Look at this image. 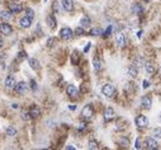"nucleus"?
<instances>
[{
  "label": "nucleus",
  "instance_id": "obj_29",
  "mask_svg": "<svg viewBox=\"0 0 161 150\" xmlns=\"http://www.w3.org/2000/svg\"><path fill=\"white\" fill-rule=\"evenodd\" d=\"M153 139H161V127H156L153 130Z\"/></svg>",
  "mask_w": 161,
  "mask_h": 150
},
{
  "label": "nucleus",
  "instance_id": "obj_22",
  "mask_svg": "<svg viewBox=\"0 0 161 150\" xmlns=\"http://www.w3.org/2000/svg\"><path fill=\"white\" fill-rule=\"evenodd\" d=\"M87 149H89V150H99V145H98L96 140L90 139L89 142H87Z\"/></svg>",
  "mask_w": 161,
  "mask_h": 150
},
{
  "label": "nucleus",
  "instance_id": "obj_50",
  "mask_svg": "<svg viewBox=\"0 0 161 150\" xmlns=\"http://www.w3.org/2000/svg\"><path fill=\"white\" fill-rule=\"evenodd\" d=\"M44 1H47V0H44Z\"/></svg>",
  "mask_w": 161,
  "mask_h": 150
},
{
  "label": "nucleus",
  "instance_id": "obj_25",
  "mask_svg": "<svg viewBox=\"0 0 161 150\" xmlns=\"http://www.w3.org/2000/svg\"><path fill=\"white\" fill-rule=\"evenodd\" d=\"M101 66H103V65H101V61L98 57H94L93 59V68H94V70L99 71L100 69H101Z\"/></svg>",
  "mask_w": 161,
  "mask_h": 150
},
{
  "label": "nucleus",
  "instance_id": "obj_5",
  "mask_svg": "<svg viewBox=\"0 0 161 150\" xmlns=\"http://www.w3.org/2000/svg\"><path fill=\"white\" fill-rule=\"evenodd\" d=\"M136 125H137L138 128H145L147 127L149 125V118L146 116H143V114H139V116L136 117Z\"/></svg>",
  "mask_w": 161,
  "mask_h": 150
},
{
  "label": "nucleus",
  "instance_id": "obj_10",
  "mask_svg": "<svg viewBox=\"0 0 161 150\" xmlns=\"http://www.w3.org/2000/svg\"><path fill=\"white\" fill-rule=\"evenodd\" d=\"M66 93H67V96L70 97V98H78L79 89L76 88L75 85L70 84V85H67V88H66Z\"/></svg>",
  "mask_w": 161,
  "mask_h": 150
},
{
  "label": "nucleus",
  "instance_id": "obj_41",
  "mask_svg": "<svg viewBox=\"0 0 161 150\" xmlns=\"http://www.w3.org/2000/svg\"><path fill=\"white\" fill-rule=\"evenodd\" d=\"M90 47H92V43H87L86 46H85V48H84V52H87L90 50Z\"/></svg>",
  "mask_w": 161,
  "mask_h": 150
},
{
  "label": "nucleus",
  "instance_id": "obj_43",
  "mask_svg": "<svg viewBox=\"0 0 161 150\" xmlns=\"http://www.w3.org/2000/svg\"><path fill=\"white\" fill-rule=\"evenodd\" d=\"M65 150H76V149H75L72 145H67V146L65 148Z\"/></svg>",
  "mask_w": 161,
  "mask_h": 150
},
{
  "label": "nucleus",
  "instance_id": "obj_15",
  "mask_svg": "<svg viewBox=\"0 0 161 150\" xmlns=\"http://www.w3.org/2000/svg\"><path fill=\"white\" fill-rule=\"evenodd\" d=\"M46 22H47V26L50 27L51 29H55V28H56V26H57V22H56V18H55V15H53V14L47 15Z\"/></svg>",
  "mask_w": 161,
  "mask_h": 150
},
{
  "label": "nucleus",
  "instance_id": "obj_16",
  "mask_svg": "<svg viewBox=\"0 0 161 150\" xmlns=\"http://www.w3.org/2000/svg\"><path fill=\"white\" fill-rule=\"evenodd\" d=\"M12 18H13V13H10L9 10H3L0 13V19L3 22H9V20H12Z\"/></svg>",
  "mask_w": 161,
  "mask_h": 150
},
{
  "label": "nucleus",
  "instance_id": "obj_46",
  "mask_svg": "<svg viewBox=\"0 0 161 150\" xmlns=\"http://www.w3.org/2000/svg\"><path fill=\"white\" fill-rule=\"evenodd\" d=\"M159 120H160V122H161V113L159 114Z\"/></svg>",
  "mask_w": 161,
  "mask_h": 150
},
{
  "label": "nucleus",
  "instance_id": "obj_47",
  "mask_svg": "<svg viewBox=\"0 0 161 150\" xmlns=\"http://www.w3.org/2000/svg\"><path fill=\"white\" fill-rule=\"evenodd\" d=\"M145 1H147V3H150V1H151V0H145Z\"/></svg>",
  "mask_w": 161,
  "mask_h": 150
},
{
  "label": "nucleus",
  "instance_id": "obj_36",
  "mask_svg": "<svg viewBox=\"0 0 161 150\" xmlns=\"http://www.w3.org/2000/svg\"><path fill=\"white\" fill-rule=\"evenodd\" d=\"M52 9H53L55 13H58V12H60V6H58V3H57V1L53 3V6H52Z\"/></svg>",
  "mask_w": 161,
  "mask_h": 150
},
{
  "label": "nucleus",
  "instance_id": "obj_33",
  "mask_svg": "<svg viewBox=\"0 0 161 150\" xmlns=\"http://www.w3.org/2000/svg\"><path fill=\"white\" fill-rule=\"evenodd\" d=\"M112 31H113V27H112V26H109V27H108V28L105 29V32H103V33H101V34H103V36H104V37H108V36H110Z\"/></svg>",
  "mask_w": 161,
  "mask_h": 150
},
{
  "label": "nucleus",
  "instance_id": "obj_30",
  "mask_svg": "<svg viewBox=\"0 0 161 150\" xmlns=\"http://www.w3.org/2000/svg\"><path fill=\"white\" fill-rule=\"evenodd\" d=\"M71 61H72V64H74V65H78V62H79L78 52H74V54H72V56H71Z\"/></svg>",
  "mask_w": 161,
  "mask_h": 150
},
{
  "label": "nucleus",
  "instance_id": "obj_45",
  "mask_svg": "<svg viewBox=\"0 0 161 150\" xmlns=\"http://www.w3.org/2000/svg\"><path fill=\"white\" fill-rule=\"evenodd\" d=\"M137 36H138V38H141V36H142V31H139V32H138V34H137Z\"/></svg>",
  "mask_w": 161,
  "mask_h": 150
},
{
  "label": "nucleus",
  "instance_id": "obj_26",
  "mask_svg": "<svg viewBox=\"0 0 161 150\" xmlns=\"http://www.w3.org/2000/svg\"><path fill=\"white\" fill-rule=\"evenodd\" d=\"M145 69H146V71H147V74H153V73H155V65L152 64V62H146L145 64Z\"/></svg>",
  "mask_w": 161,
  "mask_h": 150
},
{
  "label": "nucleus",
  "instance_id": "obj_51",
  "mask_svg": "<svg viewBox=\"0 0 161 150\" xmlns=\"http://www.w3.org/2000/svg\"><path fill=\"white\" fill-rule=\"evenodd\" d=\"M14 1H17V0H14Z\"/></svg>",
  "mask_w": 161,
  "mask_h": 150
},
{
  "label": "nucleus",
  "instance_id": "obj_14",
  "mask_svg": "<svg viewBox=\"0 0 161 150\" xmlns=\"http://www.w3.org/2000/svg\"><path fill=\"white\" fill-rule=\"evenodd\" d=\"M146 146H147L150 150L159 149V144H157V141L153 137H147V139H146Z\"/></svg>",
  "mask_w": 161,
  "mask_h": 150
},
{
  "label": "nucleus",
  "instance_id": "obj_9",
  "mask_svg": "<svg viewBox=\"0 0 161 150\" xmlns=\"http://www.w3.org/2000/svg\"><path fill=\"white\" fill-rule=\"evenodd\" d=\"M27 89H28V84L26 82H19L14 87V90L17 92V94H24L27 92Z\"/></svg>",
  "mask_w": 161,
  "mask_h": 150
},
{
  "label": "nucleus",
  "instance_id": "obj_20",
  "mask_svg": "<svg viewBox=\"0 0 161 150\" xmlns=\"http://www.w3.org/2000/svg\"><path fill=\"white\" fill-rule=\"evenodd\" d=\"M131 10H132V13H136V14H142V13H143V6L141 4H137V3H136V4L132 5Z\"/></svg>",
  "mask_w": 161,
  "mask_h": 150
},
{
  "label": "nucleus",
  "instance_id": "obj_49",
  "mask_svg": "<svg viewBox=\"0 0 161 150\" xmlns=\"http://www.w3.org/2000/svg\"><path fill=\"white\" fill-rule=\"evenodd\" d=\"M160 76H161V73H160Z\"/></svg>",
  "mask_w": 161,
  "mask_h": 150
},
{
  "label": "nucleus",
  "instance_id": "obj_39",
  "mask_svg": "<svg viewBox=\"0 0 161 150\" xmlns=\"http://www.w3.org/2000/svg\"><path fill=\"white\" fill-rule=\"evenodd\" d=\"M142 87L145 89H147L149 87H150V83H149V80H143V83H142Z\"/></svg>",
  "mask_w": 161,
  "mask_h": 150
},
{
  "label": "nucleus",
  "instance_id": "obj_7",
  "mask_svg": "<svg viewBox=\"0 0 161 150\" xmlns=\"http://www.w3.org/2000/svg\"><path fill=\"white\" fill-rule=\"evenodd\" d=\"M0 33L4 34V36H10L13 33V27L10 26L8 22H4L0 24Z\"/></svg>",
  "mask_w": 161,
  "mask_h": 150
},
{
  "label": "nucleus",
  "instance_id": "obj_12",
  "mask_svg": "<svg viewBox=\"0 0 161 150\" xmlns=\"http://www.w3.org/2000/svg\"><path fill=\"white\" fill-rule=\"evenodd\" d=\"M15 84H17V80H15V78H14L13 75H10V76H8V78L5 79V83H4L5 89H8V90H13V89H14V87H15Z\"/></svg>",
  "mask_w": 161,
  "mask_h": 150
},
{
  "label": "nucleus",
  "instance_id": "obj_3",
  "mask_svg": "<svg viewBox=\"0 0 161 150\" xmlns=\"http://www.w3.org/2000/svg\"><path fill=\"white\" fill-rule=\"evenodd\" d=\"M60 37L65 41L71 40V38L74 37V31L71 28H69V27H64V28H61V31H60Z\"/></svg>",
  "mask_w": 161,
  "mask_h": 150
},
{
  "label": "nucleus",
  "instance_id": "obj_35",
  "mask_svg": "<svg viewBox=\"0 0 161 150\" xmlns=\"http://www.w3.org/2000/svg\"><path fill=\"white\" fill-rule=\"evenodd\" d=\"M83 33H84V28H83V27H78V28L75 29V33L74 34H76V36H81Z\"/></svg>",
  "mask_w": 161,
  "mask_h": 150
},
{
  "label": "nucleus",
  "instance_id": "obj_13",
  "mask_svg": "<svg viewBox=\"0 0 161 150\" xmlns=\"http://www.w3.org/2000/svg\"><path fill=\"white\" fill-rule=\"evenodd\" d=\"M61 5L66 12H72L74 10V1L72 0H61Z\"/></svg>",
  "mask_w": 161,
  "mask_h": 150
},
{
  "label": "nucleus",
  "instance_id": "obj_24",
  "mask_svg": "<svg viewBox=\"0 0 161 150\" xmlns=\"http://www.w3.org/2000/svg\"><path fill=\"white\" fill-rule=\"evenodd\" d=\"M118 144H119L122 148H128L131 142H129V139L128 137H124V136H122L119 140H118Z\"/></svg>",
  "mask_w": 161,
  "mask_h": 150
},
{
  "label": "nucleus",
  "instance_id": "obj_27",
  "mask_svg": "<svg viewBox=\"0 0 161 150\" xmlns=\"http://www.w3.org/2000/svg\"><path fill=\"white\" fill-rule=\"evenodd\" d=\"M17 132H18V131H17V128L14 127V126H9L8 128H6V135H8V136H12V137L17 135Z\"/></svg>",
  "mask_w": 161,
  "mask_h": 150
},
{
  "label": "nucleus",
  "instance_id": "obj_40",
  "mask_svg": "<svg viewBox=\"0 0 161 150\" xmlns=\"http://www.w3.org/2000/svg\"><path fill=\"white\" fill-rule=\"evenodd\" d=\"M78 128H79V131H83V130H85V128H86V123H80V126H79Z\"/></svg>",
  "mask_w": 161,
  "mask_h": 150
},
{
  "label": "nucleus",
  "instance_id": "obj_4",
  "mask_svg": "<svg viewBox=\"0 0 161 150\" xmlns=\"http://www.w3.org/2000/svg\"><path fill=\"white\" fill-rule=\"evenodd\" d=\"M115 42H117V45H118V47H119V48H124L126 45H127V38H126L124 33L118 32L117 34H115Z\"/></svg>",
  "mask_w": 161,
  "mask_h": 150
},
{
  "label": "nucleus",
  "instance_id": "obj_34",
  "mask_svg": "<svg viewBox=\"0 0 161 150\" xmlns=\"http://www.w3.org/2000/svg\"><path fill=\"white\" fill-rule=\"evenodd\" d=\"M55 42H56V38H55V37H50V38L47 40V46H50V47L53 46Z\"/></svg>",
  "mask_w": 161,
  "mask_h": 150
},
{
  "label": "nucleus",
  "instance_id": "obj_48",
  "mask_svg": "<svg viewBox=\"0 0 161 150\" xmlns=\"http://www.w3.org/2000/svg\"><path fill=\"white\" fill-rule=\"evenodd\" d=\"M153 150H159V149H153Z\"/></svg>",
  "mask_w": 161,
  "mask_h": 150
},
{
  "label": "nucleus",
  "instance_id": "obj_28",
  "mask_svg": "<svg viewBox=\"0 0 161 150\" xmlns=\"http://www.w3.org/2000/svg\"><path fill=\"white\" fill-rule=\"evenodd\" d=\"M101 33H103V31H101L100 28H98V27H96V28H92V29H90V32H89L90 36H100Z\"/></svg>",
  "mask_w": 161,
  "mask_h": 150
},
{
  "label": "nucleus",
  "instance_id": "obj_17",
  "mask_svg": "<svg viewBox=\"0 0 161 150\" xmlns=\"http://www.w3.org/2000/svg\"><path fill=\"white\" fill-rule=\"evenodd\" d=\"M28 64H29L31 69H33V70H40L41 65H40V61L37 60V59H28Z\"/></svg>",
  "mask_w": 161,
  "mask_h": 150
},
{
  "label": "nucleus",
  "instance_id": "obj_37",
  "mask_svg": "<svg viewBox=\"0 0 161 150\" xmlns=\"http://www.w3.org/2000/svg\"><path fill=\"white\" fill-rule=\"evenodd\" d=\"M31 87H32V89L34 90V92H36L37 90V83H36V80H31Z\"/></svg>",
  "mask_w": 161,
  "mask_h": 150
},
{
  "label": "nucleus",
  "instance_id": "obj_8",
  "mask_svg": "<svg viewBox=\"0 0 161 150\" xmlns=\"http://www.w3.org/2000/svg\"><path fill=\"white\" fill-rule=\"evenodd\" d=\"M8 10L13 14H17V13H20L23 10V5L22 3H10L8 5Z\"/></svg>",
  "mask_w": 161,
  "mask_h": 150
},
{
  "label": "nucleus",
  "instance_id": "obj_44",
  "mask_svg": "<svg viewBox=\"0 0 161 150\" xmlns=\"http://www.w3.org/2000/svg\"><path fill=\"white\" fill-rule=\"evenodd\" d=\"M70 110H72V111H75V110H76V106H70Z\"/></svg>",
  "mask_w": 161,
  "mask_h": 150
},
{
  "label": "nucleus",
  "instance_id": "obj_18",
  "mask_svg": "<svg viewBox=\"0 0 161 150\" xmlns=\"http://www.w3.org/2000/svg\"><path fill=\"white\" fill-rule=\"evenodd\" d=\"M141 104H142V107H143V108H146V110H150V108H151V104H152V100H151V98H150L149 96L142 97Z\"/></svg>",
  "mask_w": 161,
  "mask_h": 150
},
{
  "label": "nucleus",
  "instance_id": "obj_38",
  "mask_svg": "<svg viewBox=\"0 0 161 150\" xmlns=\"http://www.w3.org/2000/svg\"><path fill=\"white\" fill-rule=\"evenodd\" d=\"M141 139H136V149H137V150H139V148H141Z\"/></svg>",
  "mask_w": 161,
  "mask_h": 150
},
{
  "label": "nucleus",
  "instance_id": "obj_21",
  "mask_svg": "<svg viewBox=\"0 0 161 150\" xmlns=\"http://www.w3.org/2000/svg\"><path fill=\"white\" fill-rule=\"evenodd\" d=\"M127 73H128V75L131 76V78H136V76L138 75V69L136 68L135 65H132V66H129V68H128Z\"/></svg>",
  "mask_w": 161,
  "mask_h": 150
},
{
  "label": "nucleus",
  "instance_id": "obj_19",
  "mask_svg": "<svg viewBox=\"0 0 161 150\" xmlns=\"http://www.w3.org/2000/svg\"><path fill=\"white\" fill-rule=\"evenodd\" d=\"M29 114H31L32 118H37V117L41 116V110L37 106H32L31 110H29Z\"/></svg>",
  "mask_w": 161,
  "mask_h": 150
},
{
  "label": "nucleus",
  "instance_id": "obj_6",
  "mask_svg": "<svg viewBox=\"0 0 161 150\" xmlns=\"http://www.w3.org/2000/svg\"><path fill=\"white\" fill-rule=\"evenodd\" d=\"M103 117H104V121H105V122H110L112 120H114V117H115L114 110L112 107H107L105 110H104Z\"/></svg>",
  "mask_w": 161,
  "mask_h": 150
},
{
  "label": "nucleus",
  "instance_id": "obj_11",
  "mask_svg": "<svg viewBox=\"0 0 161 150\" xmlns=\"http://www.w3.org/2000/svg\"><path fill=\"white\" fill-rule=\"evenodd\" d=\"M32 22H33V19L32 18H29V17H23V18H20L19 19V26H20V28H29L31 26H32Z\"/></svg>",
  "mask_w": 161,
  "mask_h": 150
},
{
  "label": "nucleus",
  "instance_id": "obj_2",
  "mask_svg": "<svg viewBox=\"0 0 161 150\" xmlns=\"http://www.w3.org/2000/svg\"><path fill=\"white\" fill-rule=\"evenodd\" d=\"M81 116H83V118H85V120H90V118L94 116V108L92 104L84 106L83 111H81Z\"/></svg>",
  "mask_w": 161,
  "mask_h": 150
},
{
  "label": "nucleus",
  "instance_id": "obj_31",
  "mask_svg": "<svg viewBox=\"0 0 161 150\" xmlns=\"http://www.w3.org/2000/svg\"><path fill=\"white\" fill-rule=\"evenodd\" d=\"M26 13H27V14H26L27 17H29V18H32V19L34 18V10H33L32 8H28V9L26 10Z\"/></svg>",
  "mask_w": 161,
  "mask_h": 150
},
{
  "label": "nucleus",
  "instance_id": "obj_32",
  "mask_svg": "<svg viewBox=\"0 0 161 150\" xmlns=\"http://www.w3.org/2000/svg\"><path fill=\"white\" fill-rule=\"evenodd\" d=\"M18 61H22V60H24V59H27V54L24 51H20L19 54H18Z\"/></svg>",
  "mask_w": 161,
  "mask_h": 150
},
{
  "label": "nucleus",
  "instance_id": "obj_42",
  "mask_svg": "<svg viewBox=\"0 0 161 150\" xmlns=\"http://www.w3.org/2000/svg\"><path fill=\"white\" fill-rule=\"evenodd\" d=\"M3 46H4V40H3L1 36H0V50L3 48Z\"/></svg>",
  "mask_w": 161,
  "mask_h": 150
},
{
  "label": "nucleus",
  "instance_id": "obj_23",
  "mask_svg": "<svg viewBox=\"0 0 161 150\" xmlns=\"http://www.w3.org/2000/svg\"><path fill=\"white\" fill-rule=\"evenodd\" d=\"M80 26L83 27V28H86V27L90 26V18L87 15H84L81 19H80Z\"/></svg>",
  "mask_w": 161,
  "mask_h": 150
},
{
  "label": "nucleus",
  "instance_id": "obj_1",
  "mask_svg": "<svg viewBox=\"0 0 161 150\" xmlns=\"http://www.w3.org/2000/svg\"><path fill=\"white\" fill-rule=\"evenodd\" d=\"M101 93H103V96H105L107 98H113L115 96V88L109 83H107V84H104L101 87Z\"/></svg>",
  "mask_w": 161,
  "mask_h": 150
}]
</instances>
